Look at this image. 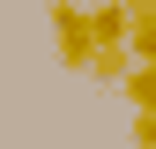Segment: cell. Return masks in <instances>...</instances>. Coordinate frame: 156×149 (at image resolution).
Wrapping results in <instances>:
<instances>
[{
    "mask_svg": "<svg viewBox=\"0 0 156 149\" xmlns=\"http://www.w3.org/2000/svg\"><path fill=\"white\" fill-rule=\"evenodd\" d=\"M134 149H156V112H134Z\"/></svg>",
    "mask_w": 156,
    "mask_h": 149,
    "instance_id": "obj_5",
    "label": "cell"
},
{
    "mask_svg": "<svg viewBox=\"0 0 156 149\" xmlns=\"http://www.w3.org/2000/svg\"><path fill=\"white\" fill-rule=\"evenodd\" d=\"M126 67H134L126 45H97V52H89V74H97V82H126Z\"/></svg>",
    "mask_w": 156,
    "mask_h": 149,
    "instance_id": "obj_4",
    "label": "cell"
},
{
    "mask_svg": "<svg viewBox=\"0 0 156 149\" xmlns=\"http://www.w3.org/2000/svg\"><path fill=\"white\" fill-rule=\"evenodd\" d=\"M126 104L134 112H156V60H134L126 67Z\"/></svg>",
    "mask_w": 156,
    "mask_h": 149,
    "instance_id": "obj_3",
    "label": "cell"
},
{
    "mask_svg": "<svg viewBox=\"0 0 156 149\" xmlns=\"http://www.w3.org/2000/svg\"><path fill=\"white\" fill-rule=\"evenodd\" d=\"M126 30H134V8H126V0H97V8H89V37H97V45H126Z\"/></svg>",
    "mask_w": 156,
    "mask_h": 149,
    "instance_id": "obj_2",
    "label": "cell"
},
{
    "mask_svg": "<svg viewBox=\"0 0 156 149\" xmlns=\"http://www.w3.org/2000/svg\"><path fill=\"white\" fill-rule=\"evenodd\" d=\"M52 52H60V67L89 74V52H97V37H89V8H74V0H52Z\"/></svg>",
    "mask_w": 156,
    "mask_h": 149,
    "instance_id": "obj_1",
    "label": "cell"
},
{
    "mask_svg": "<svg viewBox=\"0 0 156 149\" xmlns=\"http://www.w3.org/2000/svg\"><path fill=\"white\" fill-rule=\"evenodd\" d=\"M126 8H156V0H126Z\"/></svg>",
    "mask_w": 156,
    "mask_h": 149,
    "instance_id": "obj_6",
    "label": "cell"
}]
</instances>
